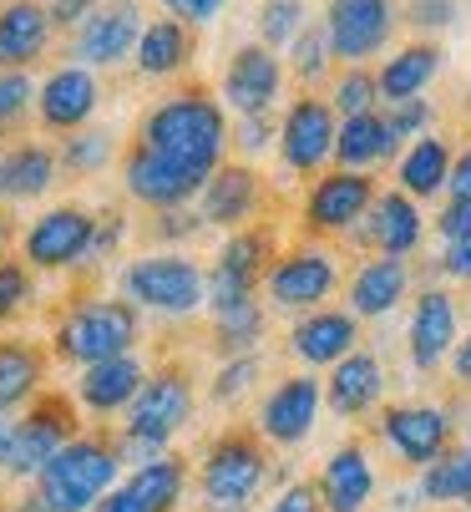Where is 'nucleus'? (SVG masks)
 <instances>
[{"label": "nucleus", "instance_id": "59", "mask_svg": "<svg viewBox=\"0 0 471 512\" xmlns=\"http://www.w3.org/2000/svg\"><path fill=\"white\" fill-rule=\"evenodd\" d=\"M157 6H163V11H168V16H178V21H183V16H188V0H157Z\"/></svg>", "mask_w": 471, "mask_h": 512}, {"label": "nucleus", "instance_id": "25", "mask_svg": "<svg viewBox=\"0 0 471 512\" xmlns=\"http://www.w3.org/2000/svg\"><path fill=\"white\" fill-rule=\"evenodd\" d=\"M385 396V371H380V355L370 350H350L345 360L330 365V381H325V406L340 416V421H360L380 406Z\"/></svg>", "mask_w": 471, "mask_h": 512}, {"label": "nucleus", "instance_id": "50", "mask_svg": "<svg viewBox=\"0 0 471 512\" xmlns=\"http://www.w3.org/2000/svg\"><path fill=\"white\" fill-rule=\"evenodd\" d=\"M436 234H441L446 244L471 234V198H451V203H446V213L436 218Z\"/></svg>", "mask_w": 471, "mask_h": 512}, {"label": "nucleus", "instance_id": "5", "mask_svg": "<svg viewBox=\"0 0 471 512\" xmlns=\"http://www.w3.org/2000/svg\"><path fill=\"white\" fill-rule=\"evenodd\" d=\"M269 477H274V462L264 452V436L244 426L213 436L198 462V492L208 512H244L269 487Z\"/></svg>", "mask_w": 471, "mask_h": 512}, {"label": "nucleus", "instance_id": "17", "mask_svg": "<svg viewBox=\"0 0 471 512\" xmlns=\"http://www.w3.org/2000/svg\"><path fill=\"white\" fill-rule=\"evenodd\" d=\"M375 431H380V442L396 452L406 467H431L451 447V416L441 406H421V401L385 406L380 421H375Z\"/></svg>", "mask_w": 471, "mask_h": 512}, {"label": "nucleus", "instance_id": "41", "mask_svg": "<svg viewBox=\"0 0 471 512\" xmlns=\"http://www.w3.org/2000/svg\"><path fill=\"white\" fill-rule=\"evenodd\" d=\"M330 107L335 117H360V112H380V82L370 66H345L330 82Z\"/></svg>", "mask_w": 471, "mask_h": 512}, {"label": "nucleus", "instance_id": "53", "mask_svg": "<svg viewBox=\"0 0 471 512\" xmlns=\"http://www.w3.org/2000/svg\"><path fill=\"white\" fill-rule=\"evenodd\" d=\"M441 274H446V279H471V234L446 244V254H441Z\"/></svg>", "mask_w": 471, "mask_h": 512}, {"label": "nucleus", "instance_id": "6", "mask_svg": "<svg viewBox=\"0 0 471 512\" xmlns=\"http://www.w3.org/2000/svg\"><path fill=\"white\" fill-rule=\"evenodd\" d=\"M117 284H122V300H132L137 310L173 315V320H183V315L208 305V274H203V264L178 254V249L132 259L117 274Z\"/></svg>", "mask_w": 471, "mask_h": 512}, {"label": "nucleus", "instance_id": "24", "mask_svg": "<svg viewBox=\"0 0 471 512\" xmlns=\"http://www.w3.org/2000/svg\"><path fill=\"white\" fill-rule=\"evenodd\" d=\"M51 371V350H41L26 335L0 330V416H21L41 391Z\"/></svg>", "mask_w": 471, "mask_h": 512}, {"label": "nucleus", "instance_id": "37", "mask_svg": "<svg viewBox=\"0 0 471 512\" xmlns=\"http://www.w3.org/2000/svg\"><path fill=\"white\" fill-rule=\"evenodd\" d=\"M421 502H471V447H446L416 482Z\"/></svg>", "mask_w": 471, "mask_h": 512}, {"label": "nucleus", "instance_id": "4", "mask_svg": "<svg viewBox=\"0 0 471 512\" xmlns=\"http://www.w3.org/2000/svg\"><path fill=\"white\" fill-rule=\"evenodd\" d=\"M137 335H142V310L132 300H76L51 330V355L82 371V365L137 350Z\"/></svg>", "mask_w": 471, "mask_h": 512}, {"label": "nucleus", "instance_id": "27", "mask_svg": "<svg viewBox=\"0 0 471 512\" xmlns=\"http://www.w3.org/2000/svg\"><path fill=\"white\" fill-rule=\"evenodd\" d=\"M355 340H360V320L350 310H325L320 305V310H304L289 325V350L304 365H335L355 350Z\"/></svg>", "mask_w": 471, "mask_h": 512}, {"label": "nucleus", "instance_id": "52", "mask_svg": "<svg viewBox=\"0 0 471 512\" xmlns=\"http://www.w3.org/2000/svg\"><path fill=\"white\" fill-rule=\"evenodd\" d=\"M97 0H46V11H51V26L56 31H76L87 16H92Z\"/></svg>", "mask_w": 471, "mask_h": 512}, {"label": "nucleus", "instance_id": "20", "mask_svg": "<svg viewBox=\"0 0 471 512\" xmlns=\"http://www.w3.org/2000/svg\"><path fill=\"white\" fill-rule=\"evenodd\" d=\"M56 41L46 0H0V71H31Z\"/></svg>", "mask_w": 471, "mask_h": 512}, {"label": "nucleus", "instance_id": "55", "mask_svg": "<svg viewBox=\"0 0 471 512\" xmlns=\"http://www.w3.org/2000/svg\"><path fill=\"white\" fill-rule=\"evenodd\" d=\"M92 512H147V507H142V502H137V497H132L122 482H117V487H112V492H107V497H102Z\"/></svg>", "mask_w": 471, "mask_h": 512}, {"label": "nucleus", "instance_id": "18", "mask_svg": "<svg viewBox=\"0 0 471 512\" xmlns=\"http://www.w3.org/2000/svg\"><path fill=\"white\" fill-rule=\"evenodd\" d=\"M279 97H284V61L264 41H249V46H239L228 56V66H223V102L239 117L274 112Z\"/></svg>", "mask_w": 471, "mask_h": 512}, {"label": "nucleus", "instance_id": "21", "mask_svg": "<svg viewBox=\"0 0 471 512\" xmlns=\"http://www.w3.org/2000/svg\"><path fill=\"white\" fill-rule=\"evenodd\" d=\"M264 203V183L249 163H218V173L198 193V213L213 229H244Z\"/></svg>", "mask_w": 471, "mask_h": 512}, {"label": "nucleus", "instance_id": "1", "mask_svg": "<svg viewBox=\"0 0 471 512\" xmlns=\"http://www.w3.org/2000/svg\"><path fill=\"white\" fill-rule=\"evenodd\" d=\"M147 153L168 158L173 168L193 173V178H213L223 153H228V117L218 107V97H208L203 87L173 92L163 102H152L137 122V137Z\"/></svg>", "mask_w": 471, "mask_h": 512}, {"label": "nucleus", "instance_id": "58", "mask_svg": "<svg viewBox=\"0 0 471 512\" xmlns=\"http://www.w3.org/2000/svg\"><path fill=\"white\" fill-rule=\"evenodd\" d=\"M11 512H46V502H41L36 492H21V497L11 502Z\"/></svg>", "mask_w": 471, "mask_h": 512}, {"label": "nucleus", "instance_id": "28", "mask_svg": "<svg viewBox=\"0 0 471 512\" xmlns=\"http://www.w3.org/2000/svg\"><path fill=\"white\" fill-rule=\"evenodd\" d=\"M56 178H61V163H56V148H46V142L16 137L11 148H0V198L6 203H36L56 188Z\"/></svg>", "mask_w": 471, "mask_h": 512}, {"label": "nucleus", "instance_id": "31", "mask_svg": "<svg viewBox=\"0 0 471 512\" xmlns=\"http://www.w3.org/2000/svg\"><path fill=\"white\" fill-rule=\"evenodd\" d=\"M411 289V269L406 259H390V254H375L365 259L355 274H350V315L355 320H385L406 300Z\"/></svg>", "mask_w": 471, "mask_h": 512}, {"label": "nucleus", "instance_id": "46", "mask_svg": "<svg viewBox=\"0 0 471 512\" xmlns=\"http://www.w3.org/2000/svg\"><path fill=\"white\" fill-rule=\"evenodd\" d=\"M431 102L426 97H406V102H385V122H390V132H396V142H406V137H421L426 127H431Z\"/></svg>", "mask_w": 471, "mask_h": 512}, {"label": "nucleus", "instance_id": "44", "mask_svg": "<svg viewBox=\"0 0 471 512\" xmlns=\"http://www.w3.org/2000/svg\"><path fill=\"white\" fill-rule=\"evenodd\" d=\"M304 26H309L304 21V0H264V11H259V41L269 51L289 46Z\"/></svg>", "mask_w": 471, "mask_h": 512}, {"label": "nucleus", "instance_id": "47", "mask_svg": "<svg viewBox=\"0 0 471 512\" xmlns=\"http://www.w3.org/2000/svg\"><path fill=\"white\" fill-rule=\"evenodd\" d=\"M401 21H406L411 31H446V26L456 21V0H406Z\"/></svg>", "mask_w": 471, "mask_h": 512}, {"label": "nucleus", "instance_id": "26", "mask_svg": "<svg viewBox=\"0 0 471 512\" xmlns=\"http://www.w3.org/2000/svg\"><path fill=\"white\" fill-rule=\"evenodd\" d=\"M314 487H320V502L325 512H365L370 497H375V462L360 442H345L325 457L320 477H314Z\"/></svg>", "mask_w": 471, "mask_h": 512}, {"label": "nucleus", "instance_id": "3", "mask_svg": "<svg viewBox=\"0 0 471 512\" xmlns=\"http://www.w3.org/2000/svg\"><path fill=\"white\" fill-rule=\"evenodd\" d=\"M193 421V381L178 365H163V371H147L142 391L132 396V406L122 411V431H117V452L122 462H147L163 457L168 442Z\"/></svg>", "mask_w": 471, "mask_h": 512}, {"label": "nucleus", "instance_id": "32", "mask_svg": "<svg viewBox=\"0 0 471 512\" xmlns=\"http://www.w3.org/2000/svg\"><path fill=\"white\" fill-rule=\"evenodd\" d=\"M390 158H401V142H396V132H390L385 112L340 117V132H335V163L340 168L370 173L375 163H390Z\"/></svg>", "mask_w": 471, "mask_h": 512}, {"label": "nucleus", "instance_id": "38", "mask_svg": "<svg viewBox=\"0 0 471 512\" xmlns=\"http://www.w3.org/2000/svg\"><path fill=\"white\" fill-rule=\"evenodd\" d=\"M112 158H117V137H112L107 127H76V132L61 137V148H56V163H61V173H71V178H92V173H102Z\"/></svg>", "mask_w": 471, "mask_h": 512}, {"label": "nucleus", "instance_id": "42", "mask_svg": "<svg viewBox=\"0 0 471 512\" xmlns=\"http://www.w3.org/2000/svg\"><path fill=\"white\" fill-rule=\"evenodd\" d=\"M36 305V269L26 259H0V330H11Z\"/></svg>", "mask_w": 471, "mask_h": 512}, {"label": "nucleus", "instance_id": "33", "mask_svg": "<svg viewBox=\"0 0 471 512\" xmlns=\"http://www.w3.org/2000/svg\"><path fill=\"white\" fill-rule=\"evenodd\" d=\"M441 71V46L436 41H411L401 46L396 56H385V66L375 71L380 82V102H406V97H421Z\"/></svg>", "mask_w": 471, "mask_h": 512}, {"label": "nucleus", "instance_id": "49", "mask_svg": "<svg viewBox=\"0 0 471 512\" xmlns=\"http://www.w3.org/2000/svg\"><path fill=\"white\" fill-rule=\"evenodd\" d=\"M264 512H325V502H320L314 482H289V487H279V497Z\"/></svg>", "mask_w": 471, "mask_h": 512}, {"label": "nucleus", "instance_id": "54", "mask_svg": "<svg viewBox=\"0 0 471 512\" xmlns=\"http://www.w3.org/2000/svg\"><path fill=\"white\" fill-rule=\"evenodd\" d=\"M451 198H471V148L461 158H451V178H446Z\"/></svg>", "mask_w": 471, "mask_h": 512}, {"label": "nucleus", "instance_id": "39", "mask_svg": "<svg viewBox=\"0 0 471 512\" xmlns=\"http://www.w3.org/2000/svg\"><path fill=\"white\" fill-rule=\"evenodd\" d=\"M330 66H335V51H330V36H325L320 21L304 26V31L289 41V71H294V82H299L304 92H314L320 82H330Z\"/></svg>", "mask_w": 471, "mask_h": 512}, {"label": "nucleus", "instance_id": "51", "mask_svg": "<svg viewBox=\"0 0 471 512\" xmlns=\"http://www.w3.org/2000/svg\"><path fill=\"white\" fill-rule=\"evenodd\" d=\"M122 234H127V218H122V213H97V234H92V259L112 254V249L122 244Z\"/></svg>", "mask_w": 471, "mask_h": 512}, {"label": "nucleus", "instance_id": "12", "mask_svg": "<svg viewBox=\"0 0 471 512\" xmlns=\"http://www.w3.org/2000/svg\"><path fill=\"white\" fill-rule=\"evenodd\" d=\"M142 6L137 0H97L92 16L71 31V46L66 56L82 61L92 71H107V66H122L132 51H137V36H142Z\"/></svg>", "mask_w": 471, "mask_h": 512}, {"label": "nucleus", "instance_id": "45", "mask_svg": "<svg viewBox=\"0 0 471 512\" xmlns=\"http://www.w3.org/2000/svg\"><path fill=\"white\" fill-rule=\"evenodd\" d=\"M274 137H279V127H274V117L269 112H254V117H239L228 127V142L239 148L244 158H259V153H269L274 148Z\"/></svg>", "mask_w": 471, "mask_h": 512}, {"label": "nucleus", "instance_id": "19", "mask_svg": "<svg viewBox=\"0 0 471 512\" xmlns=\"http://www.w3.org/2000/svg\"><path fill=\"white\" fill-rule=\"evenodd\" d=\"M122 188H127V198H137L142 208L157 213V208H188L203 193V178L173 168L168 158H157L142 142H132L127 158H122Z\"/></svg>", "mask_w": 471, "mask_h": 512}, {"label": "nucleus", "instance_id": "57", "mask_svg": "<svg viewBox=\"0 0 471 512\" xmlns=\"http://www.w3.org/2000/svg\"><path fill=\"white\" fill-rule=\"evenodd\" d=\"M11 436H16V416H0V467H6V452H11Z\"/></svg>", "mask_w": 471, "mask_h": 512}, {"label": "nucleus", "instance_id": "23", "mask_svg": "<svg viewBox=\"0 0 471 512\" xmlns=\"http://www.w3.org/2000/svg\"><path fill=\"white\" fill-rule=\"evenodd\" d=\"M355 239L370 244L375 254H390V259L416 254V244H421V208H416V198L401 193V188L375 193V203H370V213L360 218Z\"/></svg>", "mask_w": 471, "mask_h": 512}, {"label": "nucleus", "instance_id": "43", "mask_svg": "<svg viewBox=\"0 0 471 512\" xmlns=\"http://www.w3.org/2000/svg\"><path fill=\"white\" fill-rule=\"evenodd\" d=\"M259 371H264V365H259V350H254V355H228L223 371H218L213 386H208V396H213L218 406H239V401L254 391Z\"/></svg>", "mask_w": 471, "mask_h": 512}, {"label": "nucleus", "instance_id": "16", "mask_svg": "<svg viewBox=\"0 0 471 512\" xmlns=\"http://www.w3.org/2000/svg\"><path fill=\"white\" fill-rule=\"evenodd\" d=\"M375 203V178L355 168H335L325 178H314L304 198V229L309 234H355L360 218Z\"/></svg>", "mask_w": 471, "mask_h": 512}, {"label": "nucleus", "instance_id": "56", "mask_svg": "<svg viewBox=\"0 0 471 512\" xmlns=\"http://www.w3.org/2000/svg\"><path fill=\"white\" fill-rule=\"evenodd\" d=\"M451 376H456L461 386H471V335L451 345Z\"/></svg>", "mask_w": 471, "mask_h": 512}, {"label": "nucleus", "instance_id": "2", "mask_svg": "<svg viewBox=\"0 0 471 512\" xmlns=\"http://www.w3.org/2000/svg\"><path fill=\"white\" fill-rule=\"evenodd\" d=\"M122 452L117 436L102 431H76L71 442L36 472L31 492L46 502V512H92L117 482H122Z\"/></svg>", "mask_w": 471, "mask_h": 512}, {"label": "nucleus", "instance_id": "7", "mask_svg": "<svg viewBox=\"0 0 471 512\" xmlns=\"http://www.w3.org/2000/svg\"><path fill=\"white\" fill-rule=\"evenodd\" d=\"M76 431H82V416H76V396L46 386V391L16 416V436H11V452H6V467H0V477L31 487L36 472L71 442Z\"/></svg>", "mask_w": 471, "mask_h": 512}, {"label": "nucleus", "instance_id": "10", "mask_svg": "<svg viewBox=\"0 0 471 512\" xmlns=\"http://www.w3.org/2000/svg\"><path fill=\"white\" fill-rule=\"evenodd\" d=\"M335 61L345 66H365L370 56H380L401 26V0H325L320 16Z\"/></svg>", "mask_w": 471, "mask_h": 512}, {"label": "nucleus", "instance_id": "30", "mask_svg": "<svg viewBox=\"0 0 471 512\" xmlns=\"http://www.w3.org/2000/svg\"><path fill=\"white\" fill-rule=\"evenodd\" d=\"M193 61V26L178 21V16H157L142 26L137 36V51H132V66H137V77L147 82H168L178 77V71H188Z\"/></svg>", "mask_w": 471, "mask_h": 512}, {"label": "nucleus", "instance_id": "48", "mask_svg": "<svg viewBox=\"0 0 471 512\" xmlns=\"http://www.w3.org/2000/svg\"><path fill=\"white\" fill-rule=\"evenodd\" d=\"M198 229H208V224H203V213H188V208H157V213H152V234H157V239H168V244L193 239Z\"/></svg>", "mask_w": 471, "mask_h": 512}, {"label": "nucleus", "instance_id": "9", "mask_svg": "<svg viewBox=\"0 0 471 512\" xmlns=\"http://www.w3.org/2000/svg\"><path fill=\"white\" fill-rule=\"evenodd\" d=\"M92 234H97V213L82 203H61L31 218V229L21 234V259L41 274H61L92 259Z\"/></svg>", "mask_w": 471, "mask_h": 512}, {"label": "nucleus", "instance_id": "63", "mask_svg": "<svg viewBox=\"0 0 471 512\" xmlns=\"http://www.w3.org/2000/svg\"><path fill=\"white\" fill-rule=\"evenodd\" d=\"M396 512H406V507H396Z\"/></svg>", "mask_w": 471, "mask_h": 512}, {"label": "nucleus", "instance_id": "13", "mask_svg": "<svg viewBox=\"0 0 471 512\" xmlns=\"http://www.w3.org/2000/svg\"><path fill=\"white\" fill-rule=\"evenodd\" d=\"M274 264V234L269 229H239L208 269V310H223L233 300H254Z\"/></svg>", "mask_w": 471, "mask_h": 512}, {"label": "nucleus", "instance_id": "22", "mask_svg": "<svg viewBox=\"0 0 471 512\" xmlns=\"http://www.w3.org/2000/svg\"><path fill=\"white\" fill-rule=\"evenodd\" d=\"M147 381V365L127 350V355H112V360H97V365H82L76 376V406L92 411V416H122L132 406V396L142 391Z\"/></svg>", "mask_w": 471, "mask_h": 512}, {"label": "nucleus", "instance_id": "8", "mask_svg": "<svg viewBox=\"0 0 471 512\" xmlns=\"http://www.w3.org/2000/svg\"><path fill=\"white\" fill-rule=\"evenodd\" d=\"M335 289H340V259L330 249H320V244H299V249L274 254V264L264 274V295L284 315L320 310Z\"/></svg>", "mask_w": 471, "mask_h": 512}, {"label": "nucleus", "instance_id": "34", "mask_svg": "<svg viewBox=\"0 0 471 512\" xmlns=\"http://www.w3.org/2000/svg\"><path fill=\"white\" fill-rule=\"evenodd\" d=\"M122 487H127L147 512H178V502H183V492H188V462L173 457V452L147 457V462H137V467L122 477Z\"/></svg>", "mask_w": 471, "mask_h": 512}, {"label": "nucleus", "instance_id": "14", "mask_svg": "<svg viewBox=\"0 0 471 512\" xmlns=\"http://www.w3.org/2000/svg\"><path fill=\"white\" fill-rule=\"evenodd\" d=\"M320 406H325V381H314L309 371L299 376H284L264 401H259V421L254 431L264 436L269 447H304L314 421H320Z\"/></svg>", "mask_w": 471, "mask_h": 512}, {"label": "nucleus", "instance_id": "61", "mask_svg": "<svg viewBox=\"0 0 471 512\" xmlns=\"http://www.w3.org/2000/svg\"><path fill=\"white\" fill-rule=\"evenodd\" d=\"M0 512H11V507H6V502H0Z\"/></svg>", "mask_w": 471, "mask_h": 512}, {"label": "nucleus", "instance_id": "36", "mask_svg": "<svg viewBox=\"0 0 471 512\" xmlns=\"http://www.w3.org/2000/svg\"><path fill=\"white\" fill-rule=\"evenodd\" d=\"M264 330H269V315H264L259 295L213 310V345L223 350V360H228V355H254L259 340H264Z\"/></svg>", "mask_w": 471, "mask_h": 512}, {"label": "nucleus", "instance_id": "40", "mask_svg": "<svg viewBox=\"0 0 471 512\" xmlns=\"http://www.w3.org/2000/svg\"><path fill=\"white\" fill-rule=\"evenodd\" d=\"M31 122H36V82L26 71H0V142L26 137Z\"/></svg>", "mask_w": 471, "mask_h": 512}, {"label": "nucleus", "instance_id": "15", "mask_svg": "<svg viewBox=\"0 0 471 512\" xmlns=\"http://www.w3.org/2000/svg\"><path fill=\"white\" fill-rule=\"evenodd\" d=\"M102 107V82L97 71L82 66V61H66V66H51L46 82L36 87V127L41 132H76L87 127L92 112Z\"/></svg>", "mask_w": 471, "mask_h": 512}, {"label": "nucleus", "instance_id": "29", "mask_svg": "<svg viewBox=\"0 0 471 512\" xmlns=\"http://www.w3.org/2000/svg\"><path fill=\"white\" fill-rule=\"evenodd\" d=\"M456 345V305L446 289H426L411 310V325H406V350H411V365L416 371H436V365L451 355Z\"/></svg>", "mask_w": 471, "mask_h": 512}, {"label": "nucleus", "instance_id": "62", "mask_svg": "<svg viewBox=\"0 0 471 512\" xmlns=\"http://www.w3.org/2000/svg\"><path fill=\"white\" fill-rule=\"evenodd\" d=\"M0 487H6V477H0Z\"/></svg>", "mask_w": 471, "mask_h": 512}, {"label": "nucleus", "instance_id": "60", "mask_svg": "<svg viewBox=\"0 0 471 512\" xmlns=\"http://www.w3.org/2000/svg\"><path fill=\"white\" fill-rule=\"evenodd\" d=\"M11 244V224H6V213H0V249Z\"/></svg>", "mask_w": 471, "mask_h": 512}, {"label": "nucleus", "instance_id": "35", "mask_svg": "<svg viewBox=\"0 0 471 512\" xmlns=\"http://www.w3.org/2000/svg\"><path fill=\"white\" fill-rule=\"evenodd\" d=\"M451 178V148L441 137H416L411 148L396 158V183L411 198H436Z\"/></svg>", "mask_w": 471, "mask_h": 512}, {"label": "nucleus", "instance_id": "11", "mask_svg": "<svg viewBox=\"0 0 471 512\" xmlns=\"http://www.w3.org/2000/svg\"><path fill=\"white\" fill-rule=\"evenodd\" d=\"M335 132H340L335 107H330L325 97L304 92V97H294V102L284 107L274 148H279V158H284L289 173L314 178V173H320V168L335 158Z\"/></svg>", "mask_w": 471, "mask_h": 512}]
</instances>
